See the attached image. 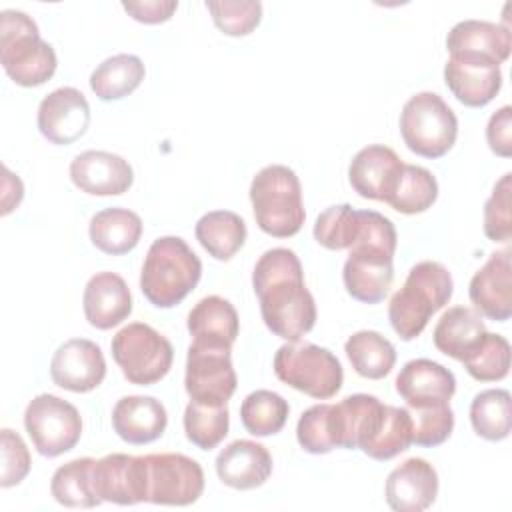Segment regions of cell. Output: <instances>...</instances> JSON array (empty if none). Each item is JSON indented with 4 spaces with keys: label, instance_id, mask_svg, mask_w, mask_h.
Listing matches in <instances>:
<instances>
[{
    "label": "cell",
    "instance_id": "6da1fadb",
    "mask_svg": "<svg viewBox=\"0 0 512 512\" xmlns=\"http://www.w3.org/2000/svg\"><path fill=\"white\" fill-rule=\"evenodd\" d=\"M252 286L260 300L262 320L272 334L298 342L314 328V296L304 284L302 264L292 250H266L254 266Z\"/></svg>",
    "mask_w": 512,
    "mask_h": 512
},
{
    "label": "cell",
    "instance_id": "7a4b0ae2",
    "mask_svg": "<svg viewBox=\"0 0 512 512\" xmlns=\"http://www.w3.org/2000/svg\"><path fill=\"white\" fill-rule=\"evenodd\" d=\"M202 262L178 236L156 238L146 254L140 290L156 308L180 304L200 282Z\"/></svg>",
    "mask_w": 512,
    "mask_h": 512
},
{
    "label": "cell",
    "instance_id": "3957f363",
    "mask_svg": "<svg viewBox=\"0 0 512 512\" xmlns=\"http://www.w3.org/2000/svg\"><path fill=\"white\" fill-rule=\"evenodd\" d=\"M454 282L450 272L434 260L410 268L404 286L394 292L388 304V318L402 340H414L426 328L430 316L452 298Z\"/></svg>",
    "mask_w": 512,
    "mask_h": 512
},
{
    "label": "cell",
    "instance_id": "277c9868",
    "mask_svg": "<svg viewBox=\"0 0 512 512\" xmlns=\"http://www.w3.org/2000/svg\"><path fill=\"white\" fill-rule=\"evenodd\" d=\"M0 62L24 88L44 84L58 66L54 48L40 38L36 22L20 10L0 12Z\"/></svg>",
    "mask_w": 512,
    "mask_h": 512
},
{
    "label": "cell",
    "instance_id": "5b68a950",
    "mask_svg": "<svg viewBox=\"0 0 512 512\" xmlns=\"http://www.w3.org/2000/svg\"><path fill=\"white\" fill-rule=\"evenodd\" d=\"M250 200L262 232L274 238H290L300 232L306 212L302 186L292 168L282 164L264 166L252 178Z\"/></svg>",
    "mask_w": 512,
    "mask_h": 512
},
{
    "label": "cell",
    "instance_id": "8992f818",
    "mask_svg": "<svg viewBox=\"0 0 512 512\" xmlns=\"http://www.w3.org/2000/svg\"><path fill=\"white\" fill-rule=\"evenodd\" d=\"M278 380L316 400H328L342 388L344 370L340 360L322 346L288 342L274 354Z\"/></svg>",
    "mask_w": 512,
    "mask_h": 512
},
{
    "label": "cell",
    "instance_id": "52a82bcc",
    "mask_svg": "<svg viewBox=\"0 0 512 512\" xmlns=\"http://www.w3.org/2000/svg\"><path fill=\"white\" fill-rule=\"evenodd\" d=\"M400 134L414 154L440 158L456 142L458 118L436 92H418L402 108Z\"/></svg>",
    "mask_w": 512,
    "mask_h": 512
},
{
    "label": "cell",
    "instance_id": "ba28073f",
    "mask_svg": "<svg viewBox=\"0 0 512 512\" xmlns=\"http://www.w3.org/2000/svg\"><path fill=\"white\" fill-rule=\"evenodd\" d=\"M110 348L124 378L138 386L162 380L172 368L174 350L170 340L144 322H132L118 330Z\"/></svg>",
    "mask_w": 512,
    "mask_h": 512
},
{
    "label": "cell",
    "instance_id": "9c48e42d",
    "mask_svg": "<svg viewBox=\"0 0 512 512\" xmlns=\"http://www.w3.org/2000/svg\"><path fill=\"white\" fill-rule=\"evenodd\" d=\"M24 428L38 454L56 458L78 444L82 418L74 404L54 394H38L26 406Z\"/></svg>",
    "mask_w": 512,
    "mask_h": 512
},
{
    "label": "cell",
    "instance_id": "30bf717a",
    "mask_svg": "<svg viewBox=\"0 0 512 512\" xmlns=\"http://www.w3.org/2000/svg\"><path fill=\"white\" fill-rule=\"evenodd\" d=\"M228 348L190 344L184 386L190 400L206 406H226L238 378Z\"/></svg>",
    "mask_w": 512,
    "mask_h": 512
},
{
    "label": "cell",
    "instance_id": "8fae6325",
    "mask_svg": "<svg viewBox=\"0 0 512 512\" xmlns=\"http://www.w3.org/2000/svg\"><path fill=\"white\" fill-rule=\"evenodd\" d=\"M148 500L164 506H188L204 492L202 466L184 454H146Z\"/></svg>",
    "mask_w": 512,
    "mask_h": 512
},
{
    "label": "cell",
    "instance_id": "7c38bea8",
    "mask_svg": "<svg viewBox=\"0 0 512 512\" xmlns=\"http://www.w3.org/2000/svg\"><path fill=\"white\" fill-rule=\"evenodd\" d=\"M94 492L104 502L132 506L148 500V466L146 456L108 454L94 460L92 466Z\"/></svg>",
    "mask_w": 512,
    "mask_h": 512
},
{
    "label": "cell",
    "instance_id": "4fadbf2b",
    "mask_svg": "<svg viewBox=\"0 0 512 512\" xmlns=\"http://www.w3.org/2000/svg\"><path fill=\"white\" fill-rule=\"evenodd\" d=\"M444 82L464 106L482 108L500 92V64L488 56L452 52L444 64Z\"/></svg>",
    "mask_w": 512,
    "mask_h": 512
},
{
    "label": "cell",
    "instance_id": "5bb4252c",
    "mask_svg": "<svg viewBox=\"0 0 512 512\" xmlns=\"http://www.w3.org/2000/svg\"><path fill=\"white\" fill-rule=\"evenodd\" d=\"M38 130L52 144H72L86 134L90 124V106L86 96L62 86L42 98L38 106Z\"/></svg>",
    "mask_w": 512,
    "mask_h": 512
},
{
    "label": "cell",
    "instance_id": "9a60e30c",
    "mask_svg": "<svg viewBox=\"0 0 512 512\" xmlns=\"http://www.w3.org/2000/svg\"><path fill=\"white\" fill-rule=\"evenodd\" d=\"M348 250L350 254L342 270L348 294L364 304L382 302L394 280V254L364 244H354Z\"/></svg>",
    "mask_w": 512,
    "mask_h": 512
},
{
    "label": "cell",
    "instance_id": "2e32d148",
    "mask_svg": "<svg viewBox=\"0 0 512 512\" xmlns=\"http://www.w3.org/2000/svg\"><path fill=\"white\" fill-rule=\"evenodd\" d=\"M50 376L56 386L70 392H90L106 376V360L98 344L86 338L64 342L52 356Z\"/></svg>",
    "mask_w": 512,
    "mask_h": 512
},
{
    "label": "cell",
    "instance_id": "e0dca14e",
    "mask_svg": "<svg viewBox=\"0 0 512 512\" xmlns=\"http://www.w3.org/2000/svg\"><path fill=\"white\" fill-rule=\"evenodd\" d=\"M512 252L508 248L490 254L484 266L472 276L468 294L474 308L494 320L504 322L512 316Z\"/></svg>",
    "mask_w": 512,
    "mask_h": 512
},
{
    "label": "cell",
    "instance_id": "ac0fdd59",
    "mask_svg": "<svg viewBox=\"0 0 512 512\" xmlns=\"http://www.w3.org/2000/svg\"><path fill=\"white\" fill-rule=\"evenodd\" d=\"M70 180L92 196H118L128 192L134 172L128 160L104 150H86L70 162Z\"/></svg>",
    "mask_w": 512,
    "mask_h": 512
},
{
    "label": "cell",
    "instance_id": "d6986e66",
    "mask_svg": "<svg viewBox=\"0 0 512 512\" xmlns=\"http://www.w3.org/2000/svg\"><path fill=\"white\" fill-rule=\"evenodd\" d=\"M402 166L404 162L392 148L384 144H370L352 158L348 180L354 192L362 198L388 202L402 174Z\"/></svg>",
    "mask_w": 512,
    "mask_h": 512
},
{
    "label": "cell",
    "instance_id": "ffe728a7",
    "mask_svg": "<svg viewBox=\"0 0 512 512\" xmlns=\"http://www.w3.org/2000/svg\"><path fill=\"white\" fill-rule=\"evenodd\" d=\"M386 502L396 512H422L438 496L436 468L424 458H408L386 478Z\"/></svg>",
    "mask_w": 512,
    "mask_h": 512
},
{
    "label": "cell",
    "instance_id": "44dd1931",
    "mask_svg": "<svg viewBox=\"0 0 512 512\" xmlns=\"http://www.w3.org/2000/svg\"><path fill=\"white\" fill-rule=\"evenodd\" d=\"M396 392L410 408L450 404V398L456 392V378L442 364L428 358H416L406 362L396 376Z\"/></svg>",
    "mask_w": 512,
    "mask_h": 512
},
{
    "label": "cell",
    "instance_id": "7402d4cb",
    "mask_svg": "<svg viewBox=\"0 0 512 512\" xmlns=\"http://www.w3.org/2000/svg\"><path fill=\"white\" fill-rule=\"evenodd\" d=\"M82 306L90 326L110 330L130 316L132 294L124 278L116 272H98L84 288Z\"/></svg>",
    "mask_w": 512,
    "mask_h": 512
},
{
    "label": "cell",
    "instance_id": "603a6c76",
    "mask_svg": "<svg viewBox=\"0 0 512 512\" xmlns=\"http://www.w3.org/2000/svg\"><path fill=\"white\" fill-rule=\"evenodd\" d=\"M216 474L234 490H252L270 478L272 456L258 442L234 440L216 456Z\"/></svg>",
    "mask_w": 512,
    "mask_h": 512
},
{
    "label": "cell",
    "instance_id": "cb8c5ba5",
    "mask_svg": "<svg viewBox=\"0 0 512 512\" xmlns=\"http://www.w3.org/2000/svg\"><path fill=\"white\" fill-rule=\"evenodd\" d=\"M168 424L166 408L152 396H124L112 410V428L128 444L158 440Z\"/></svg>",
    "mask_w": 512,
    "mask_h": 512
},
{
    "label": "cell",
    "instance_id": "d4e9b609",
    "mask_svg": "<svg viewBox=\"0 0 512 512\" xmlns=\"http://www.w3.org/2000/svg\"><path fill=\"white\" fill-rule=\"evenodd\" d=\"M238 330V312L222 296L202 298L188 314V332L194 344L232 350Z\"/></svg>",
    "mask_w": 512,
    "mask_h": 512
},
{
    "label": "cell",
    "instance_id": "484cf974",
    "mask_svg": "<svg viewBox=\"0 0 512 512\" xmlns=\"http://www.w3.org/2000/svg\"><path fill=\"white\" fill-rule=\"evenodd\" d=\"M448 52H470L488 56L502 64L512 50V36L508 26L488 20H462L452 26L446 36Z\"/></svg>",
    "mask_w": 512,
    "mask_h": 512
},
{
    "label": "cell",
    "instance_id": "4316f807",
    "mask_svg": "<svg viewBox=\"0 0 512 512\" xmlns=\"http://www.w3.org/2000/svg\"><path fill=\"white\" fill-rule=\"evenodd\" d=\"M484 334L486 326L476 310L454 306L440 316L432 338L442 354L462 362L480 344Z\"/></svg>",
    "mask_w": 512,
    "mask_h": 512
},
{
    "label": "cell",
    "instance_id": "83f0119b",
    "mask_svg": "<svg viewBox=\"0 0 512 512\" xmlns=\"http://www.w3.org/2000/svg\"><path fill=\"white\" fill-rule=\"evenodd\" d=\"M88 234L104 254L120 256L136 248L142 236V220L128 208H106L92 216Z\"/></svg>",
    "mask_w": 512,
    "mask_h": 512
},
{
    "label": "cell",
    "instance_id": "f1b7e54d",
    "mask_svg": "<svg viewBox=\"0 0 512 512\" xmlns=\"http://www.w3.org/2000/svg\"><path fill=\"white\" fill-rule=\"evenodd\" d=\"M194 234L212 258L230 260L244 246L246 224L236 212L212 210L196 222Z\"/></svg>",
    "mask_w": 512,
    "mask_h": 512
},
{
    "label": "cell",
    "instance_id": "f546056e",
    "mask_svg": "<svg viewBox=\"0 0 512 512\" xmlns=\"http://www.w3.org/2000/svg\"><path fill=\"white\" fill-rule=\"evenodd\" d=\"M146 68L134 54H116L100 62L90 74V88L100 100H120L144 80Z\"/></svg>",
    "mask_w": 512,
    "mask_h": 512
},
{
    "label": "cell",
    "instance_id": "4dcf8cb0",
    "mask_svg": "<svg viewBox=\"0 0 512 512\" xmlns=\"http://www.w3.org/2000/svg\"><path fill=\"white\" fill-rule=\"evenodd\" d=\"M344 352L356 374L370 380L388 376L396 362V350L392 342L374 330L354 332L346 340Z\"/></svg>",
    "mask_w": 512,
    "mask_h": 512
},
{
    "label": "cell",
    "instance_id": "1f68e13d",
    "mask_svg": "<svg viewBox=\"0 0 512 512\" xmlns=\"http://www.w3.org/2000/svg\"><path fill=\"white\" fill-rule=\"evenodd\" d=\"M94 458H76L60 466L50 482L54 500L68 508H94L102 500L94 492L92 482Z\"/></svg>",
    "mask_w": 512,
    "mask_h": 512
},
{
    "label": "cell",
    "instance_id": "d6a6232c",
    "mask_svg": "<svg viewBox=\"0 0 512 512\" xmlns=\"http://www.w3.org/2000/svg\"><path fill=\"white\" fill-rule=\"evenodd\" d=\"M412 444V416L406 408L384 404L382 420L372 438L360 448L374 460H392Z\"/></svg>",
    "mask_w": 512,
    "mask_h": 512
},
{
    "label": "cell",
    "instance_id": "836d02e7",
    "mask_svg": "<svg viewBox=\"0 0 512 512\" xmlns=\"http://www.w3.org/2000/svg\"><path fill=\"white\" fill-rule=\"evenodd\" d=\"M438 198V182L434 174L416 164H404L402 174L390 194L388 202L396 212L420 214L428 210Z\"/></svg>",
    "mask_w": 512,
    "mask_h": 512
},
{
    "label": "cell",
    "instance_id": "e575fe53",
    "mask_svg": "<svg viewBox=\"0 0 512 512\" xmlns=\"http://www.w3.org/2000/svg\"><path fill=\"white\" fill-rule=\"evenodd\" d=\"M470 422L478 436L490 442L510 434V392L504 388L482 390L470 404Z\"/></svg>",
    "mask_w": 512,
    "mask_h": 512
},
{
    "label": "cell",
    "instance_id": "d590c367",
    "mask_svg": "<svg viewBox=\"0 0 512 512\" xmlns=\"http://www.w3.org/2000/svg\"><path fill=\"white\" fill-rule=\"evenodd\" d=\"M288 402L272 390H256L242 400L240 418L252 436L278 434L288 420Z\"/></svg>",
    "mask_w": 512,
    "mask_h": 512
},
{
    "label": "cell",
    "instance_id": "8d00e7d4",
    "mask_svg": "<svg viewBox=\"0 0 512 512\" xmlns=\"http://www.w3.org/2000/svg\"><path fill=\"white\" fill-rule=\"evenodd\" d=\"M228 420L226 406H206L190 400L184 410L186 438L200 450H212L226 438Z\"/></svg>",
    "mask_w": 512,
    "mask_h": 512
},
{
    "label": "cell",
    "instance_id": "74e56055",
    "mask_svg": "<svg viewBox=\"0 0 512 512\" xmlns=\"http://www.w3.org/2000/svg\"><path fill=\"white\" fill-rule=\"evenodd\" d=\"M466 372L478 382H496L510 372V344L500 334L486 332L480 344L462 360Z\"/></svg>",
    "mask_w": 512,
    "mask_h": 512
},
{
    "label": "cell",
    "instance_id": "f35d334b",
    "mask_svg": "<svg viewBox=\"0 0 512 512\" xmlns=\"http://www.w3.org/2000/svg\"><path fill=\"white\" fill-rule=\"evenodd\" d=\"M358 234V210L350 204L326 208L314 224V238L328 250L350 248Z\"/></svg>",
    "mask_w": 512,
    "mask_h": 512
},
{
    "label": "cell",
    "instance_id": "ab89813d",
    "mask_svg": "<svg viewBox=\"0 0 512 512\" xmlns=\"http://www.w3.org/2000/svg\"><path fill=\"white\" fill-rule=\"evenodd\" d=\"M206 8L214 24L228 36L250 34L262 18V4L258 0H208Z\"/></svg>",
    "mask_w": 512,
    "mask_h": 512
},
{
    "label": "cell",
    "instance_id": "60d3db41",
    "mask_svg": "<svg viewBox=\"0 0 512 512\" xmlns=\"http://www.w3.org/2000/svg\"><path fill=\"white\" fill-rule=\"evenodd\" d=\"M512 174L506 172L494 186L484 204V234L492 242L506 244L512 238V212H510Z\"/></svg>",
    "mask_w": 512,
    "mask_h": 512
},
{
    "label": "cell",
    "instance_id": "b9f144b4",
    "mask_svg": "<svg viewBox=\"0 0 512 512\" xmlns=\"http://www.w3.org/2000/svg\"><path fill=\"white\" fill-rule=\"evenodd\" d=\"M298 444L310 454H328L336 448L330 422V404H316L302 412L296 426Z\"/></svg>",
    "mask_w": 512,
    "mask_h": 512
},
{
    "label": "cell",
    "instance_id": "7bdbcfd3",
    "mask_svg": "<svg viewBox=\"0 0 512 512\" xmlns=\"http://www.w3.org/2000/svg\"><path fill=\"white\" fill-rule=\"evenodd\" d=\"M412 444L438 446L452 434L454 412L450 404L412 408Z\"/></svg>",
    "mask_w": 512,
    "mask_h": 512
},
{
    "label": "cell",
    "instance_id": "ee69618b",
    "mask_svg": "<svg viewBox=\"0 0 512 512\" xmlns=\"http://www.w3.org/2000/svg\"><path fill=\"white\" fill-rule=\"evenodd\" d=\"M2 440V476L0 486L10 488L20 484L30 472V452L24 440L10 428H4L0 434Z\"/></svg>",
    "mask_w": 512,
    "mask_h": 512
},
{
    "label": "cell",
    "instance_id": "f6af8a7d",
    "mask_svg": "<svg viewBox=\"0 0 512 512\" xmlns=\"http://www.w3.org/2000/svg\"><path fill=\"white\" fill-rule=\"evenodd\" d=\"M486 140L496 156H512V108L502 106L496 110L486 126Z\"/></svg>",
    "mask_w": 512,
    "mask_h": 512
},
{
    "label": "cell",
    "instance_id": "bcb514c9",
    "mask_svg": "<svg viewBox=\"0 0 512 512\" xmlns=\"http://www.w3.org/2000/svg\"><path fill=\"white\" fill-rule=\"evenodd\" d=\"M122 8L138 22L144 24H160L172 18L178 8L176 0H136L122 2Z\"/></svg>",
    "mask_w": 512,
    "mask_h": 512
}]
</instances>
